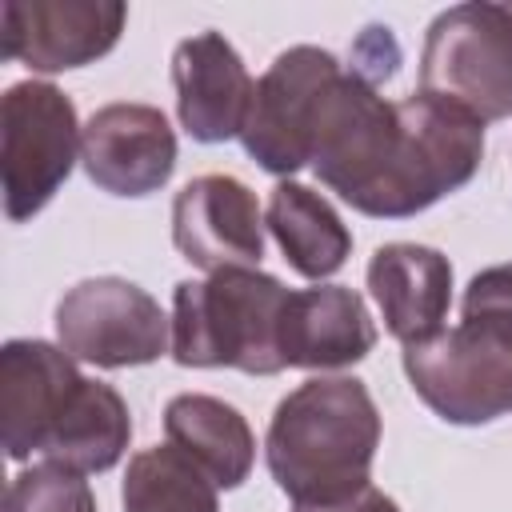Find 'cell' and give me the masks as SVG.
<instances>
[{
    "mask_svg": "<svg viewBox=\"0 0 512 512\" xmlns=\"http://www.w3.org/2000/svg\"><path fill=\"white\" fill-rule=\"evenodd\" d=\"M380 412L356 376H316L288 392L268 424V472L292 504H336L368 488Z\"/></svg>",
    "mask_w": 512,
    "mask_h": 512,
    "instance_id": "6da1fadb",
    "label": "cell"
},
{
    "mask_svg": "<svg viewBox=\"0 0 512 512\" xmlns=\"http://www.w3.org/2000/svg\"><path fill=\"white\" fill-rule=\"evenodd\" d=\"M404 376L448 424H488L512 412V264L472 276L460 324L404 348Z\"/></svg>",
    "mask_w": 512,
    "mask_h": 512,
    "instance_id": "7a4b0ae2",
    "label": "cell"
},
{
    "mask_svg": "<svg viewBox=\"0 0 512 512\" xmlns=\"http://www.w3.org/2000/svg\"><path fill=\"white\" fill-rule=\"evenodd\" d=\"M288 288L260 268H220L208 280H180L172 296V356L184 368L284 372L280 316Z\"/></svg>",
    "mask_w": 512,
    "mask_h": 512,
    "instance_id": "3957f363",
    "label": "cell"
},
{
    "mask_svg": "<svg viewBox=\"0 0 512 512\" xmlns=\"http://www.w3.org/2000/svg\"><path fill=\"white\" fill-rule=\"evenodd\" d=\"M484 156V124L468 112L412 92L396 100V132L388 140L384 164L356 204L364 216H416L440 196L464 188Z\"/></svg>",
    "mask_w": 512,
    "mask_h": 512,
    "instance_id": "277c9868",
    "label": "cell"
},
{
    "mask_svg": "<svg viewBox=\"0 0 512 512\" xmlns=\"http://www.w3.org/2000/svg\"><path fill=\"white\" fill-rule=\"evenodd\" d=\"M420 92L480 124L512 116V8L472 0L440 12L424 36Z\"/></svg>",
    "mask_w": 512,
    "mask_h": 512,
    "instance_id": "5b68a950",
    "label": "cell"
},
{
    "mask_svg": "<svg viewBox=\"0 0 512 512\" xmlns=\"http://www.w3.org/2000/svg\"><path fill=\"white\" fill-rule=\"evenodd\" d=\"M72 100L44 80H20L0 100V176L8 220L36 216L68 180L80 152Z\"/></svg>",
    "mask_w": 512,
    "mask_h": 512,
    "instance_id": "8992f818",
    "label": "cell"
},
{
    "mask_svg": "<svg viewBox=\"0 0 512 512\" xmlns=\"http://www.w3.org/2000/svg\"><path fill=\"white\" fill-rule=\"evenodd\" d=\"M56 336L72 360L96 368L152 364L168 352V316L132 280H80L56 304Z\"/></svg>",
    "mask_w": 512,
    "mask_h": 512,
    "instance_id": "52a82bcc",
    "label": "cell"
},
{
    "mask_svg": "<svg viewBox=\"0 0 512 512\" xmlns=\"http://www.w3.org/2000/svg\"><path fill=\"white\" fill-rule=\"evenodd\" d=\"M336 72H340V60L332 52L296 44L280 52L272 68L256 80L240 140L260 168L288 176L308 164L316 104Z\"/></svg>",
    "mask_w": 512,
    "mask_h": 512,
    "instance_id": "ba28073f",
    "label": "cell"
},
{
    "mask_svg": "<svg viewBox=\"0 0 512 512\" xmlns=\"http://www.w3.org/2000/svg\"><path fill=\"white\" fill-rule=\"evenodd\" d=\"M128 8L120 0H4L0 56L32 72H68L116 48Z\"/></svg>",
    "mask_w": 512,
    "mask_h": 512,
    "instance_id": "9c48e42d",
    "label": "cell"
},
{
    "mask_svg": "<svg viewBox=\"0 0 512 512\" xmlns=\"http://www.w3.org/2000/svg\"><path fill=\"white\" fill-rule=\"evenodd\" d=\"M172 240L180 256L204 272L260 268L264 220L252 188L224 172L188 180L172 204Z\"/></svg>",
    "mask_w": 512,
    "mask_h": 512,
    "instance_id": "30bf717a",
    "label": "cell"
},
{
    "mask_svg": "<svg viewBox=\"0 0 512 512\" xmlns=\"http://www.w3.org/2000/svg\"><path fill=\"white\" fill-rule=\"evenodd\" d=\"M84 376L76 360L48 340H8L0 352V436L12 460L40 456Z\"/></svg>",
    "mask_w": 512,
    "mask_h": 512,
    "instance_id": "8fae6325",
    "label": "cell"
},
{
    "mask_svg": "<svg viewBox=\"0 0 512 512\" xmlns=\"http://www.w3.org/2000/svg\"><path fill=\"white\" fill-rule=\"evenodd\" d=\"M80 160L96 188L112 196H148L176 168V136L152 104H104L80 132Z\"/></svg>",
    "mask_w": 512,
    "mask_h": 512,
    "instance_id": "7c38bea8",
    "label": "cell"
},
{
    "mask_svg": "<svg viewBox=\"0 0 512 512\" xmlns=\"http://www.w3.org/2000/svg\"><path fill=\"white\" fill-rule=\"evenodd\" d=\"M172 84H176L180 124L192 140L224 144L244 132L256 84L240 60V52L220 32H200V36H188L176 44Z\"/></svg>",
    "mask_w": 512,
    "mask_h": 512,
    "instance_id": "4fadbf2b",
    "label": "cell"
},
{
    "mask_svg": "<svg viewBox=\"0 0 512 512\" xmlns=\"http://www.w3.org/2000/svg\"><path fill=\"white\" fill-rule=\"evenodd\" d=\"M368 292L384 316V328L404 344L432 340L452 304V264L424 244H384L368 260Z\"/></svg>",
    "mask_w": 512,
    "mask_h": 512,
    "instance_id": "5bb4252c",
    "label": "cell"
},
{
    "mask_svg": "<svg viewBox=\"0 0 512 512\" xmlns=\"http://www.w3.org/2000/svg\"><path fill=\"white\" fill-rule=\"evenodd\" d=\"M376 344V324L360 292L340 284L288 292L280 316V360L284 368H348Z\"/></svg>",
    "mask_w": 512,
    "mask_h": 512,
    "instance_id": "9a60e30c",
    "label": "cell"
},
{
    "mask_svg": "<svg viewBox=\"0 0 512 512\" xmlns=\"http://www.w3.org/2000/svg\"><path fill=\"white\" fill-rule=\"evenodd\" d=\"M164 432H168V444L180 448L192 464H200L216 488H240L248 480L256 440H252L248 420L232 404L216 396L184 392L168 400Z\"/></svg>",
    "mask_w": 512,
    "mask_h": 512,
    "instance_id": "2e32d148",
    "label": "cell"
},
{
    "mask_svg": "<svg viewBox=\"0 0 512 512\" xmlns=\"http://www.w3.org/2000/svg\"><path fill=\"white\" fill-rule=\"evenodd\" d=\"M264 224L276 236L284 260L308 280H324L340 272L352 252V232L344 228L336 208L312 188L292 184V180L272 188Z\"/></svg>",
    "mask_w": 512,
    "mask_h": 512,
    "instance_id": "e0dca14e",
    "label": "cell"
},
{
    "mask_svg": "<svg viewBox=\"0 0 512 512\" xmlns=\"http://www.w3.org/2000/svg\"><path fill=\"white\" fill-rule=\"evenodd\" d=\"M128 436H132V420H128V404L120 400V392L100 380H84L40 456L44 464H60L80 476L108 472L124 456Z\"/></svg>",
    "mask_w": 512,
    "mask_h": 512,
    "instance_id": "ac0fdd59",
    "label": "cell"
},
{
    "mask_svg": "<svg viewBox=\"0 0 512 512\" xmlns=\"http://www.w3.org/2000/svg\"><path fill=\"white\" fill-rule=\"evenodd\" d=\"M120 500L124 512H220L216 484L172 444L144 448L128 460Z\"/></svg>",
    "mask_w": 512,
    "mask_h": 512,
    "instance_id": "d6986e66",
    "label": "cell"
},
{
    "mask_svg": "<svg viewBox=\"0 0 512 512\" xmlns=\"http://www.w3.org/2000/svg\"><path fill=\"white\" fill-rule=\"evenodd\" d=\"M4 512H96V500L80 472L60 464H36L8 484Z\"/></svg>",
    "mask_w": 512,
    "mask_h": 512,
    "instance_id": "ffe728a7",
    "label": "cell"
},
{
    "mask_svg": "<svg viewBox=\"0 0 512 512\" xmlns=\"http://www.w3.org/2000/svg\"><path fill=\"white\" fill-rule=\"evenodd\" d=\"M292 512H400V508H396L392 496H384L380 488L368 484L364 492H356L348 500H336V504H296Z\"/></svg>",
    "mask_w": 512,
    "mask_h": 512,
    "instance_id": "44dd1931",
    "label": "cell"
}]
</instances>
